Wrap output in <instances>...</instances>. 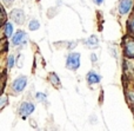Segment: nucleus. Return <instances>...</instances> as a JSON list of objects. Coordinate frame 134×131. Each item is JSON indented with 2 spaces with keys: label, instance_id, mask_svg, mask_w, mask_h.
I'll return each instance as SVG.
<instances>
[{
  "label": "nucleus",
  "instance_id": "f257e3e1",
  "mask_svg": "<svg viewBox=\"0 0 134 131\" xmlns=\"http://www.w3.org/2000/svg\"><path fill=\"white\" fill-rule=\"evenodd\" d=\"M66 66L69 70L74 71L80 66V54L79 53H71L68 54L66 60Z\"/></svg>",
  "mask_w": 134,
  "mask_h": 131
},
{
  "label": "nucleus",
  "instance_id": "f03ea898",
  "mask_svg": "<svg viewBox=\"0 0 134 131\" xmlns=\"http://www.w3.org/2000/svg\"><path fill=\"white\" fill-rule=\"evenodd\" d=\"M26 84H27V78H26L25 76H21V77H18L13 82L12 87H13V90L15 92H21V91H24Z\"/></svg>",
  "mask_w": 134,
  "mask_h": 131
},
{
  "label": "nucleus",
  "instance_id": "7ed1b4c3",
  "mask_svg": "<svg viewBox=\"0 0 134 131\" xmlns=\"http://www.w3.org/2000/svg\"><path fill=\"white\" fill-rule=\"evenodd\" d=\"M27 40H28V35L26 34L24 31H18V32L13 35L12 43H13L14 45H23V44H26Z\"/></svg>",
  "mask_w": 134,
  "mask_h": 131
},
{
  "label": "nucleus",
  "instance_id": "20e7f679",
  "mask_svg": "<svg viewBox=\"0 0 134 131\" xmlns=\"http://www.w3.org/2000/svg\"><path fill=\"white\" fill-rule=\"evenodd\" d=\"M33 111H34V105H33L32 103H30V102H25V103H23L20 105V108H19V113H20L23 117H27V116H30Z\"/></svg>",
  "mask_w": 134,
  "mask_h": 131
},
{
  "label": "nucleus",
  "instance_id": "39448f33",
  "mask_svg": "<svg viewBox=\"0 0 134 131\" xmlns=\"http://www.w3.org/2000/svg\"><path fill=\"white\" fill-rule=\"evenodd\" d=\"M11 19L16 24H24V21H25V14H24V12L21 9L15 8L11 12Z\"/></svg>",
  "mask_w": 134,
  "mask_h": 131
},
{
  "label": "nucleus",
  "instance_id": "423d86ee",
  "mask_svg": "<svg viewBox=\"0 0 134 131\" xmlns=\"http://www.w3.org/2000/svg\"><path fill=\"white\" fill-rule=\"evenodd\" d=\"M132 0H121L119 4V12L120 14H126L132 7Z\"/></svg>",
  "mask_w": 134,
  "mask_h": 131
},
{
  "label": "nucleus",
  "instance_id": "0eeeda50",
  "mask_svg": "<svg viewBox=\"0 0 134 131\" xmlns=\"http://www.w3.org/2000/svg\"><path fill=\"white\" fill-rule=\"evenodd\" d=\"M125 53L128 57H134V40H128L125 44Z\"/></svg>",
  "mask_w": 134,
  "mask_h": 131
},
{
  "label": "nucleus",
  "instance_id": "6e6552de",
  "mask_svg": "<svg viewBox=\"0 0 134 131\" xmlns=\"http://www.w3.org/2000/svg\"><path fill=\"white\" fill-rule=\"evenodd\" d=\"M100 76L98 75V73H95V72H90L87 75V82L90 83V84H97V83H99L100 82Z\"/></svg>",
  "mask_w": 134,
  "mask_h": 131
},
{
  "label": "nucleus",
  "instance_id": "1a4fd4ad",
  "mask_svg": "<svg viewBox=\"0 0 134 131\" xmlns=\"http://www.w3.org/2000/svg\"><path fill=\"white\" fill-rule=\"evenodd\" d=\"M4 34L7 38L12 37V34H13V26H12V24L9 21L4 25Z\"/></svg>",
  "mask_w": 134,
  "mask_h": 131
},
{
  "label": "nucleus",
  "instance_id": "9d476101",
  "mask_svg": "<svg viewBox=\"0 0 134 131\" xmlns=\"http://www.w3.org/2000/svg\"><path fill=\"white\" fill-rule=\"evenodd\" d=\"M49 78H51V82L54 86H60V80H59V77L55 75V73H49Z\"/></svg>",
  "mask_w": 134,
  "mask_h": 131
},
{
  "label": "nucleus",
  "instance_id": "9b49d317",
  "mask_svg": "<svg viewBox=\"0 0 134 131\" xmlns=\"http://www.w3.org/2000/svg\"><path fill=\"white\" fill-rule=\"evenodd\" d=\"M86 44L88 45V46H91V47H97L98 46V38L97 37H94V35H92V37L90 38V39L86 41Z\"/></svg>",
  "mask_w": 134,
  "mask_h": 131
},
{
  "label": "nucleus",
  "instance_id": "f8f14e48",
  "mask_svg": "<svg viewBox=\"0 0 134 131\" xmlns=\"http://www.w3.org/2000/svg\"><path fill=\"white\" fill-rule=\"evenodd\" d=\"M39 27H40V24H39V21L38 20H32L30 23V25H28V28H30L31 31H35V30H38Z\"/></svg>",
  "mask_w": 134,
  "mask_h": 131
},
{
  "label": "nucleus",
  "instance_id": "ddd939ff",
  "mask_svg": "<svg viewBox=\"0 0 134 131\" xmlns=\"http://www.w3.org/2000/svg\"><path fill=\"white\" fill-rule=\"evenodd\" d=\"M13 64H14V57L13 56H9L8 59H7V66L11 69L12 66H13Z\"/></svg>",
  "mask_w": 134,
  "mask_h": 131
},
{
  "label": "nucleus",
  "instance_id": "4468645a",
  "mask_svg": "<svg viewBox=\"0 0 134 131\" xmlns=\"http://www.w3.org/2000/svg\"><path fill=\"white\" fill-rule=\"evenodd\" d=\"M128 27H130L131 32H133V33H134V17H133V18L130 20V24H128Z\"/></svg>",
  "mask_w": 134,
  "mask_h": 131
},
{
  "label": "nucleus",
  "instance_id": "2eb2a0df",
  "mask_svg": "<svg viewBox=\"0 0 134 131\" xmlns=\"http://www.w3.org/2000/svg\"><path fill=\"white\" fill-rule=\"evenodd\" d=\"M45 98H46V96H45L44 93H40V92H39V93H37V99L39 102H42Z\"/></svg>",
  "mask_w": 134,
  "mask_h": 131
},
{
  "label": "nucleus",
  "instance_id": "dca6fc26",
  "mask_svg": "<svg viewBox=\"0 0 134 131\" xmlns=\"http://www.w3.org/2000/svg\"><path fill=\"white\" fill-rule=\"evenodd\" d=\"M128 98H130V101L134 104V92H131V93H128Z\"/></svg>",
  "mask_w": 134,
  "mask_h": 131
},
{
  "label": "nucleus",
  "instance_id": "f3484780",
  "mask_svg": "<svg viewBox=\"0 0 134 131\" xmlns=\"http://www.w3.org/2000/svg\"><path fill=\"white\" fill-rule=\"evenodd\" d=\"M6 101H7V99H6V97H2V98H1V104H0V108H4V105H5V103H6Z\"/></svg>",
  "mask_w": 134,
  "mask_h": 131
},
{
  "label": "nucleus",
  "instance_id": "a211bd4d",
  "mask_svg": "<svg viewBox=\"0 0 134 131\" xmlns=\"http://www.w3.org/2000/svg\"><path fill=\"white\" fill-rule=\"evenodd\" d=\"M93 1H94L95 4H97V5H100V4H101V2H102V1H104V0H93Z\"/></svg>",
  "mask_w": 134,
  "mask_h": 131
},
{
  "label": "nucleus",
  "instance_id": "6ab92c4d",
  "mask_svg": "<svg viewBox=\"0 0 134 131\" xmlns=\"http://www.w3.org/2000/svg\"><path fill=\"white\" fill-rule=\"evenodd\" d=\"M2 1H4L5 4H11V2L13 1V0H2Z\"/></svg>",
  "mask_w": 134,
  "mask_h": 131
},
{
  "label": "nucleus",
  "instance_id": "aec40b11",
  "mask_svg": "<svg viewBox=\"0 0 134 131\" xmlns=\"http://www.w3.org/2000/svg\"><path fill=\"white\" fill-rule=\"evenodd\" d=\"M92 59H93V61H95V60H97V57H95L94 54H92Z\"/></svg>",
  "mask_w": 134,
  "mask_h": 131
}]
</instances>
